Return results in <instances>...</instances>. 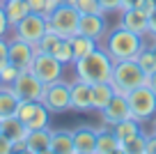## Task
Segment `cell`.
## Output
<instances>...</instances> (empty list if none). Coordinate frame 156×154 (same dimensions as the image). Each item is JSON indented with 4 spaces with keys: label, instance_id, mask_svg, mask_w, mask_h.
I'll list each match as a JSON object with an SVG mask.
<instances>
[{
    "label": "cell",
    "instance_id": "obj_13",
    "mask_svg": "<svg viewBox=\"0 0 156 154\" xmlns=\"http://www.w3.org/2000/svg\"><path fill=\"white\" fill-rule=\"evenodd\" d=\"M69 85H71V111H78V113L94 111L92 108V83L76 76Z\"/></svg>",
    "mask_w": 156,
    "mask_h": 154
},
{
    "label": "cell",
    "instance_id": "obj_36",
    "mask_svg": "<svg viewBox=\"0 0 156 154\" xmlns=\"http://www.w3.org/2000/svg\"><path fill=\"white\" fill-rule=\"evenodd\" d=\"M0 154H12V140L0 131Z\"/></svg>",
    "mask_w": 156,
    "mask_h": 154
},
{
    "label": "cell",
    "instance_id": "obj_43",
    "mask_svg": "<svg viewBox=\"0 0 156 154\" xmlns=\"http://www.w3.org/2000/svg\"><path fill=\"white\" fill-rule=\"evenodd\" d=\"M64 2H69V5H76V2H78V0H64Z\"/></svg>",
    "mask_w": 156,
    "mask_h": 154
},
{
    "label": "cell",
    "instance_id": "obj_44",
    "mask_svg": "<svg viewBox=\"0 0 156 154\" xmlns=\"http://www.w3.org/2000/svg\"><path fill=\"white\" fill-rule=\"evenodd\" d=\"M154 134H156V120H154Z\"/></svg>",
    "mask_w": 156,
    "mask_h": 154
},
{
    "label": "cell",
    "instance_id": "obj_11",
    "mask_svg": "<svg viewBox=\"0 0 156 154\" xmlns=\"http://www.w3.org/2000/svg\"><path fill=\"white\" fill-rule=\"evenodd\" d=\"M101 122L108 127H115L117 122H122V120H129L131 115V108H129V101L124 94H115L110 101H108V106L101 108Z\"/></svg>",
    "mask_w": 156,
    "mask_h": 154
},
{
    "label": "cell",
    "instance_id": "obj_47",
    "mask_svg": "<svg viewBox=\"0 0 156 154\" xmlns=\"http://www.w3.org/2000/svg\"><path fill=\"white\" fill-rule=\"evenodd\" d=\"M0 2H2V0H0Z\"/></svg>",
    "mask_w": 156,
    "mask_h": 154
},
{
    "label": "cell",
    "instance_id": "obj_41",
    "mask_svg": "<svg viewBox=\"0 0 156 154\" xmlns=\"http://www.w3.org/2000/svg\"><path fill=\"white\" fill-rule=\"evenodd\" d=\"M138 0H122V7H119V12H124V9H131L133 5H136Z\"/></svg>",
    "mask_w": 156,
    "mask_h": 154
},
{
    "label": "cell",
    "instance_id": "obj_6",
    "mask_svg": "<svg viewBox=\"0 0 156 154\" xmlns=\"http://www.w3.org/2000/svg\"><path fill=\"white\" fill-rule=\"evenodd\" d=\"M41 104L48 108L51 113H67L71 111V85L67 81H55L44 85V92H41Z\"/></svg>",
    "mask_w": 156,
    "mask_h": 154
},
{
    "label": "cell",
    "instance_id": "obj_4",
    "mask_svg": "<svg viewBox=\"0 0 156 154\" xmlns=\"http://www.w3.org/2000/svg\"><path fill=\"white\" fill-rule=\"evenodd\" d=\"M48 30H55L60 37L71 39L73 35H78V23H80V12L76 5L62 2L60 7H55L48 16Z\"/></svg>",
    "mask_w": 156,
    "mask_h": 154
},
{
    "label": "cell",
    "instance_id": "obj_32",
    "mask_svg": "<svg viewBox=\"0 0 156 154\" xmlns=\"http://www.w3.org/2000/svg\"><path fill=\"white\" fill-rule=\"evenodd\" d=\"M30 7V12H37V14H48V2L46 0H25Z\"/></svg>",
    "mask_w": 156,
    "mask_h": 154
},
{
    "label": "cell",
    "instance_id": "obj_20",
    "mask_svg": "<svg viewBox=\"0 0 156 154\" xmlns=\"http://www.w3.org/2000/svg\"><path fill=\"white\" fill-rule=\"evenodd\" d=\"M119 152V140H117L115 131L106 129V124L101 129H97V154H115Z\"/></svg>",
    "mask_w": 156,
    "mask_h": 154
},
{
    "label": "cell",
    "instance_id": "obj_48",
    "mask_svg": "<svg viewBox=\"0 0 156 154\" xmlns=\"http://www.w3.org/2000/svg\"><path fill=\"white\" fill-rule=\"evenodd\" d=\"M154 2H156V0H154Z\"/></svg>",
    "mask_w": 156,
    "mask_h": 154
},
{
    "label": "cell",
    "instance_id": "obj_24",
    "mask_svg": "<svg viewBox=\"0 0 156 154\" xmlns=\"http://www.w3.org/2000/svg\"><path fill=\"white\" fill-rule=\"evenodd\" d=\"M19 101H21V99L14 94L12 85H0V117H9V115H16Z\"/></svg>",
    "mask_w": 156,
    "mask_h": 154
},
{
    "label": "cell",
    "instance_id": "obj_31",
    "mask_svg": "<svg viewBox=\"0 0 156 154\" xmlns=\"http://www.w3.org/2000/svg\"><path fill=\"white\" fill-rule=\"evenodd\" d=\"M19 72L21 69L14 67L12 62L2 64V67H0V83H2V85H12V83L16 81V76H19Z\"/></svg>",
    "mask_w": 156,
    "mask_h": 154
},
{
    "label": "cell",
    "instance_id": "obj_12",
    "mask_svg": "<svg viewBox=\"0 0 156 154\" xmlns=\"http://www.w3.org/2000/svg\"><path fill=\"white\" fill-rule=\"evenodd\" d=\"M7 44H9V62L19 69H30V64L34 60V53H37L34 44L25 42V39H19V37L9 39Z\"/></svg>",
    "mask_w": 156,
    "mask_h": 154
},
{
    "label": "cell",
    "instance_id": "obj_28",
    "mask_svg": "<svg viewBox=\"0 0 156 154\" xmlns=\"http://www.w3.org/2000/svg\"><path fill=\"white\" fill-rule=\"evenodd\" d=\"M53 55L60 60L62 64H73V46H71V39H60V44L55 46Z\"/></svg>",
    "mask_w": 156,
    "mask_h": 154
},
{
    "label": "cell",
    "instance_id": "obj_18",
    "mask_svg": "<svg viewBox=\"0 0 156 154\" xmlns=\"http://www.w3.org/2000/svg\"><path fill=\"white\" fill-rule=\"evenodd\" d=\"M51 152L73 154V129H53V134H51Z\"/></svg>",
    "mask_w": 156,
    "mask_h": 154
},
{
    "label": "cell",
    "instance_id": "obj_37",
    "mask_svg": "<svg viewBox=\"0 0 156 154\" xmlns=\"http://www.w3.org/2000/svg\"><path fill=\"white\" fill-rule=\"evenodd\" d=\"M103 7V12H112V9H119L122 7V0H99Z\"/></svg>",
    "mask_w": 156,
    "mask_h": 154
},
{
    "label": "cell",
    "instance_id": "obj_26",
    "mask_svg": "<svg viewBox=\"0 0 156 154\" xmlns=\"http://www.w3.org/2000/svg\"><path fill=\"white\" fill-rule=\"evenodd\" d=\"M60 39H62V37H60L55 30H46V35L34 44V48H37V53H53L55 46L60 44Z\"/></svg>",
    "mask_w": 156,
    "mask_h": 154
},
{
    "label": "cell",
    "instance_id": "obj_9",
    "mask_svg": "<svg viewBox=\"0 0 156 154\" xmlns=\"http://www.w3.org/2000/svg\"><path fill=\"white\" fill-rule=\"evenodd\" d=\"M12 30H14V37L25 39V42H30V44H37L39 39L46 35V30H48V19H46V14L30 12V14L25 16L23 21H19Z\"/></svg>",
    "mask_w": 156,
    "mask_h": 154
},
{
    "label": "cell",
    "instance_id": "obj_25",
    "mask_svg": "<svg viewBox=\"0 0 156 154\" xmlns=\"http://www.w3.org/2000/svg\"><path fill=\"white\" fill-rule=\"evenodd\" d=\"M71 46H73V62H76V60L90 55L92 51H97V48H99V42L78 32V35H73V37H71Z\"/></svg>",
    "mask_w": 156,
    "mask_h": 154
},
{
    "label": "cell",
    "instance_id": "obj_14",
    "mask_svg": "<svg viewBox=\"0 0 156 154\" xmlns=\"http://www.w3.org/2000/svg\"><path fill=\"white\" fill-rule=\"evenodd\" d=\"M106 14H80V23H78V32L92 39H103L106 37Z\"/></svg>",
    "mask_w": 156,
    "mask_h": 154
},
{
    "label": "cell",
    "instance_id": "obj_45",
    "mask_svg": "<svg viewBox=\"0 0 156 154\" xmlns=\"http://www.w3.org/2000/svg\"><path fill=\"white\" fill-rule=\"evenodd\" d=\"M0 122H2V117H0Z\"/></svg>",
    "mask_w": 156,
    "mask_h": 154
},
{
    "label": "cell",
    "instance_id": "obj_3",
    "mask_svg": "<svg viewBox=\"0 0 156 154\" xmlns=\"http://www.w3.org/2000/svg\"><path fill=\"white\" fill-rule=\"evenodd\" d=\"M147 83V74L142 72V67L138 64L136 58L131 60H115L112 64V76H110V85L115 87L117 94L126 97L131 90L145 85Z\"/></svg>",
    "mask_w": 156,
    "mask_h": 154
},
{
    "label": "cell",
    "instance_id": "obj_42",
    "mask_svg": "<svg viewBox=\"0 0 156 154\" xmlns=\"http://www.w3.org/2000/svg\"><path fill=\"white\" fill-rule=\"evenodd\" d=\"M151 51H154V55H156V37H154V42H151Z\"/></svg>",
    "mask_w": 156,
    "mask_h": 154
},
{
    "label": "cell",
    "instance_id": "obj_10",
    "mask_svg": "<svg viewBox=\"0 0 156 154\" xmlns=\"http://www.w3.org/2000/svg\"><path fill=\"white\" fill-rule=\"evenodd\" d=\"M12 90L21 101H39L44 92V83L32 74V69H21L16 81L12 83Z\"/></svg>",
    "mask_w": 156,
    "mask_h": 154
},
{
    "label": "cell",
    "instance_id": "obj_40",
    "mask_svg": "<svg viewBox=\"0 0 156 154\" xmlns=\"http://www.w3.org/2000/svg\"><path fill=\"white\" fill-rule=\"evenodd\" d=\"M46 2H48V14H51V12H53L55 7H60V5H62L64 0H46ZM48 14H46V16H48Z\"/></svg>",
    "mask_w": 156,
    "mask_h": 154
},
{
    "label": "cell",
    "instance_id": "obj_46",
    "mask_svg": "<svg viewBox=\"0 0 156 154\" xmlns=\"http://www.w3.org/2000/svg\"><path fill=\"white\" fill-rule=\"evenodd\" d=\"M0 85H2V83H0Z\"/></svg>",
    "mask_w": 156,
    "mask_h": 154
},
{
    "label": "cell",
    "instance_id": "obj_35",
    "mask_svg": "<svg viewBox=\"0 0 156 154\" xmlns=\"http://www.w3.org/2000/svg\"><path fill=\"white\" fill-rule=\"evenodd\" d=\"M147 32L151 37H156V7L149 12V19H147Z\"/></svg>",
    "mask_w": 156,
    "mask_h": 154
},
{
    "label": "cell",
    "instance_id": "obj_29",
    "mask_svg": "<svg viewBox=\"0 0 156 154\" xmlns=\"http://www.w3.org/2000/svg\"><path fill=\"white\" fill-rule=\"evenodd\" d=\"M136 60H138V64L142 67L145 74L156 72V55H154V51H151V46H142V51L136 55Z\"/></svg>",
    "mask_w": 156,
    "mask_h": 154
},
{
    "label": "cell",
    "instance_id": "obj_30",
    "mask_svg": "<svg viewBox=\"0 0 156 154\" xmlns=\"http://www.w3.org/2000/svg\"><path fill=\"white\" fill-rule=\"evenodd\" d=\"M76 7H78L80 14H106L99 0H78Z\"/></svg>",
    "mask_w": 156,
    "mask_h": 154
},
{
    "label": "cell",
    "instance_id": "obj_16",
    "mask_svg": "<svg viewBox=\"0 0 156 154\" xmlns=\"http://www.w3.org/2000/svg\"><path fill=\"white\" fill-rule=\"evenodd\" d=\"M51 134L53 129H32L25 138V152L28 154H51Z\"/></svg>",
    "mask_w": 156,
    "mask_h": 154
},
{
    "label": "cell",
    "instance_id": "obj_5",
    "mask_svg": "<svg viewBox=\"0 0 156 154\" xmlns=\"http://www.w3.org/2000/svg\"><path fill=\"white\" fill-rule=\"evenodd\" d=\"M126 101H129V108H131V115L136 117L140 124L145 120L156 117V92L151 90L147 83L129 92Z\"/></svg>",
    "mask_w": 156,
    "mask_h": 154
},
{
    "label": "cell",
    "instance_id": "obj_1",
    "mask_svg": "<svg viewBox=\"0 0 156 154\" xmlns=\"http://www.w3.org/2000/svg\"><path fill=\"white\" fill-rule=\"evenodd\" d=\"M142 46H145L142 35L133 32V30L124 28V25H117V28H112L108 32L106 44L101 48H106V53L112 60H131L142 51Z\"/></svg>",
    "mask_w": 156,
    "mask_h": 154
},
{
    "label": "cell",
    "instance_id": "obj_39",
    "mask_svg": "<svg viewBox=\"0 0 156 154\" xmlns=\"http://www.w3.org/2000/svg\"><path fill=\"white\" fill-rule=\"evenodd\" d=\"M147 85L151 87V90L156 92V72H151V74H147Z\"/></svg>",
    "mask_w": 156,
    "mask_h": 154
},
{
    "label": "cell",
    "instance_id": "obj_27",
    "mask_svg": "<svg viewBox=\"0 0 156 154\" xmlns=\"http://www.w3.org/2000/svg\"><path fill=\"white\" fill-rule=\"evenodd\" d=\"M145 145H147V136L140 131V134H138V136H133L131 140L122 143L119 152H122V154H145Z\"/></svg>",
    "mask_w": 156,
    "mask_h": 154
},
{
    "label": "cell",
    "instance_id": "obj_23",
    "mask_svg": "<svg viewBox=\"0 0 156 154\" xmlns=\"http://www.w3.org/2000/svg\"><path fill=\"white\" fill-rule=\"evenodd\" d=\"M112 131H115L117 140H119V147H122V143H126V140H131L133 136H138L142 131L140 122L136 120V117H129V120H122V122H117L115 127H112Z\"/></svg>",
    "mask_w": 156,
    "mask_h": 154
},
{
    "label": "cell",
    "instance_id": "obj_7",
    "mask_svg": "<svg viewBox=\"0 0 156 154\" xmlns=\"http://www.w3.org/2000/svg\"><path fill=\"white\" fill-rule=\"evenodd\" d=\"M16 117L23 120V124L32 129H46L51 124V111L41 104V101H19L16 108Z\"/></svg>",
    "mask_w": 156,
    "mask_h": 154
},
{
    "label": "cell",
    "instance_id": "obj_21",
    "mask_svg": "<svg viewBox=\"0 0 156 154\" xmlns=\"http://www.w3.org/2000/svg\"><path fill=\"white\" fill-rule=\"evenodd\" d=\"M115 87L110 85V81H101V83H92V108L101 111L108 106V101L115 97Z\"/></svg>",
    "mask_w": 156,
    "mask_h": 154
},
{
    "label": "cell",
    "instance_id": "obj_8",
    "mask_svg": "<svg viewBox=\"0 0 156 154\" xmlns=\"http://www.w3.org/2000/svg\"><path fill=\"white\" fill-rule=\"evenodd\" d=\"M32 74L39 78V81L48 85V83H55L62 78V72H64V64L55 58L53 53H34V60L30 64Z\"/></svg>",
    "mask_w": 156,
    "mask_h": 154
},
{
    "label": "cell",
    "instance_id": "obj_19",
    "mask_svg": "<svg viewBox=\"0 0 156 154\" xmlns=\"http://www.w3.org/2000/svg\"><path fill=\"white\" fill-rule=\"evenodd\" d=\"M147 19H149V14H145V12L131 7V9L122 12V23H119V25H124V28H129V30H133V32H138V35L145 37V35H147Z\"/></svg>",
    "mask_w": 156,
    "mask_h": 154
},
{
    "label": "cell",
    "instance_id": "obj_34",
    "mask_svg": "<svg viewBox=\"0 0 156 154\" xmlns=\"http://www.w3.org/2000/svg\"><path fill=\"white\" fill-rule=\"evenodd\" d=\"M9 21H7L5 16V9H2V2H0V37H7V32H9Z\"/></svg>",
    "mask_w": 156,
    "mask_h": 154
},
{
    "label": "cell",
    "instance_id": "obj_2",
    "mask_svg": "<svg viewBox=\"0 0 156 154\" xmlns=\"http://www.w3.org/2000/svg\"><path fill=\"white\" fill-rule=\"evenodd\" d=\"M112 64H115V60L106 53V48L99 46L90 55L76 60L73 62V72H76L78 78H83L87 83H101V81H110Z\"/></svg>",
    "mask_w": 156,
    "mask_h": 154
},
{
    "label": "cell",
    "instance_id": "obj_22",
    "mask_svg": "<svg viewBox=\"0 0 156 154\" xmlns=\"http://www.w3.org/2000/svg\"><path fill=\"white\" fill-rule=\"evenodd\" d=\"M2 9H5V16H7L12 28L30 14V7L25 0H2Z\"/></svg>",
    "mask_w": 156,
    "mask_h": 154
},
{
    "label": "cell",
    "instance_id": "obj_38",
    "mask_svg": "<svg viewBox=\"0 0 156 154\" xmlns=\"http://www.w3.org/2000/svg\"><path fill=\"white\" fill-rule=\"evenodd\" d=\"M145 154H156V134H149V136H147Z\"/></svg>",
    "mask_w": 156,
    "mask_h": 154
},
{
    "label": "cell",
    "instance_id": "obj_33",
    "mask_svg": "<svg viewBox=\"0 0 156 154\" xmlns=\"http://www.w3.org/2000/svg\"><path fill=\"white\" fill-rule=\"evenodd\" d=\"M9 62V44L5 37H0V67Z\"/></svg>",
    "mask_w": 156,
    "mask_h": 154
},
{
    "label": "cell",
    "instance_id": "obj_15",
    "mask_svg": "<svg viewBox=\"0 0 156 154\" xmlns=\"http://www.w3.org/2000/svg\"><path fill=\"white\" fill-rule=\"evenodd\" d=\"M97 152V129L83 124L73 129V154H94Z\"/></svg>",
    "mask_w": 156,
    "mask_h": 154
},
{
    "label": "cell",
    "instance_id": "obj_17",
    "mask_svg": "<svg viewBox=\"0 0 156 154\" xmlns=\"http://www.w3.org/2000/svg\"><path fill=\"white\" fill-rule=\"evenodd\" d=\"M0 131L12 140V143H19V140H25L28 138V127L23 124V120L16 115H9V117H2L0 122Z\"/></svg>",
    "mask_w": 156,
    "mask_h": 154
}]
</instances>
